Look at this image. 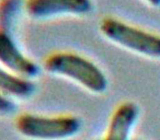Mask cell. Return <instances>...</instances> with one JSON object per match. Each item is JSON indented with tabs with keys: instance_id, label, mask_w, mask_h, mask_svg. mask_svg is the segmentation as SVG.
Returning a JSON list of instances; mask_svg holds the SVG:
<instances>
[{
	"instance_id": "cell-1",
	"label": "cell",
	"mask_w": 160,
	"mask_h": 140,
	"mask_svg": "<svg viewBox=\"0 0 160 140\" xmlns=\"http://www.w3.org/2000/svg\"><path fill=\"white\" fill-rule=\"evenodd\" d=\"M44 68L49 74L62 76L96 94L107 91L109 80L102 69L92 60L72 51H56L47 56Z\"/></svg>"
},
{
	"instance_id": "cell-2",
	"label": "cell",
	"mask_w": 160,
	"mask_h": 140,
	"mask_svg": "<svg viewBox=\"0 0 160 140\" xmlns=\"http://www.w3.org/2000/svg\"><path fill=\"white\" fill-rule=\"evenodd\" d=\"M82 122L75 115H40L23 113L16 119V129L33 140H65L80 133Z\"/></svg>"
},
{
	"instance_id": "cell-3",
	"label": "cell",
	"mask_w": 160,
	"mask_h": 140,
	"mask_svg": "<svg viewBox=\"0 0 160 140\" xmlns=\"http://www.w3.org/2000/svg\"><path fill=\"white\" fill-rule=\"evenodd\" d=\"M100 32L111 42L134 53L150 58H160V35L107 17L99 25Z\"/></svg>"
},
{
	"instance_id": "cell-4",
	"label": "cell",
	"mask_w": 160,
	"mask_h": 140,
	"mask_svg": "<svg viewBox=\"0 0 160 140\" xmlns=\"http://www.w3.org/2000/svg\"><path fill=\"white\" fill-rule=\"evenodd\" d=\"M0 65L30 80L38 77L41 71L40 66L19 48L11 32L3 29H0Z\"/></svg>"
},
{
	"instance_id": "cell-5",
	"label": "cell",
	"mask_w": 160,
	"mask_h": 140,
	"mask_svg": "<svg viewBox=\"0 0 160 140\" xmlns=\"http://www.w3.org/2000/svg\"><path fill=\"white\" fill-rule=\"evenodd\" d=\"M92 0H25V11L33 19H47L62 14H87Z\"/></svg>"
},
{
	"instance_id": "cell-6",
	"label": "cell",
	"mask_w": 160,
	"mask_h": 140,
	"mask_svg": "<svg viewBox=\"0 0 160 140\" xmlns=\"http://www.w3.org/2000/svg\"><path fill=\"white\" fill-rule=\"evenodd\" d=\"M139 117L136 103L126 101L118 105L112 113L102 140H131V133Z\"/></svg>"
},
{
	"instance_id": "cell-7",
	"label": "cell",
	"mask_w": 160,
	"mask_h": 140,
	"mask_svg": "<svg viewBox=\"0 0 160 140\" xmlns=\"http://www.w3.org/2000/svg\"><path fill=\"white\" fill-rule=\"evenodd\" d=\"M35 92L32 80L13 74L0 66V93L7 98L28 99Z\"/></svg>"
},
{
	"instance_id": "cell-8",
	"label": "cell",
	"mask_w": 160,
	"mask_h": 140,
	"mask_svg": "<svg viewBox=\"0 0 160 140\" xmlns=\"http://www.w3.org/2000/svg\"><path fill=\"white\" fill-rule=\"evenodd\" d=\"M21 9V0H0V29L11 32Z\"/></svg>"
},
{
	"instance_id": "cell-9",
	"label": "cell",
	"mask_w": 160,
	"mask_h": 140,
	"mask_svg": "<svg viewBox=\"0 0 160 140\" xmlns=\"http://www.w3.org/2000/svg\"><path fill=\"white\" fill-rule=\"evenodd\" d=\"M16 109V103L10 98L0 93V116H6L11 114Z\"/></svg>"
},
{
	"instance_id": "cell-10",
	"label": "cell",
	"mask_w": 160,
	"mask_h": 140,
	"mask_svg": "<svg viewBox=\"0 0 160 140\" xmlns=\"http://www.w3.org/2000/svg\"><path fill=\"white\" fill-rule=\"evenodd\" d=\"M146 1L153 7H160V0H146Z\"/></svg>"
},
{
	"instance_id": "cell-11",
	"label": "cell",
	"mask_w": 160,
	"mask_h": 140,
	"mask_svg": "<svg viewBox=\"0 0 160 140\" xmlns=\"http://www.w3.org/2000/svg\"><path fill=\"white\" fill-rule=\"evenodd\" d=\"M132 140H142V139H132Z\"/></svg>"
}]
</instances>
